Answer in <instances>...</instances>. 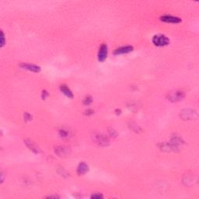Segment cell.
<instances>
[{"label": "cell", "instance_id": "30bf717a", "mask_svg": "<svg viewBox=\"0 0 199 199\" xmlns=\"http://www.w3.org/2000/svg\"><path fill=\"white\" fill-rule=\"evenodd\" d=\"M55 153L59 156H65L69 153V149L65 146H58L55 148Z\"/></svg>", "mask_w": 199, "mask_h": 199}, {"label": "cell", "instance_id": "5bb4252c", "mask_svg": "<svg viewBox=\"0 0 199 199\" xmlns=\"http://www.w3.org/2000/svg\"><path fill=\"white\" fill-rule=\"evenodd\" d=\"M59 135H60V136H61V138H67V137H68V133L67 132V131H65V130L61 129V130H60V131H59Z\"/></svg>", "mask_w": 199, "mask_h": 199}, {"label": "cell", "instance_id": "ac0fdd59", "mask_svg": "<svg viewBox=\"0 0 199 199\" xmlns=\"http://www.w3.org/2000/svg\"><path fill=\"white\" fill-rule=\"evenodd\" d=\"M109 133L110 135H111V136H112V137H116L117 136L116 131H115L114 129H111V131H109Z\"/></svg>", "mask_w": 199, "mask_h": 199}, {"label": "cell", "instance_id": "e0dca14e", "mask_svg": "<svg viewBox=\"0 0 199 199\" xmlns=\"http://www.w3.org/2000/svg\"><path fill=\"white\" fill-rule=\"evenodd\" d=\"M32 117L29 115L28 113H25L24 114V119L25 121H30L31 120Z\"/></svg>", "mask_w": 199, "mask_h": 199}, {"label": "cell", "instance_id": "7a4b0ae2", "mask_svg": "<svg viewBox=\"0 0 199 199\" xmlns=\"http://www.w3.org/2000/svg\"><path fill=\"white\" fill-rule=\"evenodd\" d=\"M93 139L94 140L96 144L99 145V146H105L109 144V139H108L107 137L101 133H94L93 136Z\"/></svg>", "mask_w": 199, "mask_h": 199}, {"label": "cell", "instance_id": "6da1fadb", "mask_svg": "<svg viewBox=\"0 0 199 199\" xmlns=\"http://www.w3.org/2000/svg\"><path fill=\"white\" fill-rule=\"evenodd\" d=\"M153 43L157 47H163L169 45L170 40L167 37L163 34L155 35L152 40Z\"/></svg>", "mask_w": 199, "mask_h": 199}, {"label": "cell", "instance_id": "3957f363", "mask_svg": "<svg viewBox=\"0 0 199 199\" xmlns=\"http://www.w3.org/2000/svg\"><path fill=\"white\" fill-rule=\"evenodd\" d=\"M184 97V93L181 91H178V90H175L171 93H168L167 98L169 100L172 102H177L180 101Z\"/></svg>", "mask_w": 199, "mask_h": 199}, {"label": "cell", "instance_id": "d6986e66", "mask_svg": "<svg viewBox=\"0 0 199 199\" xmlns=\"http://www.w3.org/2000/svg\"><path fill=\"white\" fill-rule=\"evenodd\" d=\"M48 96V92L45 91V90H44V91L42 92V99H46V97H47V96Z\"/></svg>", "mask_w": 199, "mask_h": 199}, {"label": "cell", "instance_id": "7c38bea8", "mask_svg": "<svg viewBox=\"0 0 199 199\" xmlns=\"http://www.w3.org/2000/svg\"><path fill=\"white\" fill-rule=\"evenodd\" d=\"M60 90L64 95L67 96L68 98H73V93L71 90H69L68 86H65V85H62V86H60Z\"/></svg>", "mask_w": 199, "mask_h": 199}, {"label": "cell", "instance_id": "8fae6325", "mask_svg": "<svg viewBox=\"0 0 199 199\" xmlns=\"http://www.w3.org/2000/svg\"><path fill=\"white\" fill-rule=\"evenodd\" d=\"M89 167L85 163H81L79 164L78 167H77V174L79 175H83L88 171Z\"/></svg>", "mask_w": 199, "mask_h": 199}, {"label": "cell", "instance_id": "8992f818", "mask_svg": "<svg viewBox=\"0 0 199 199\" xmlns=\"http://www.w3.org/2000/svg\"><path fill=\"white\" fill-rule=\"evenodd\" d=\"M160 20L162 21L165 22V23H178L181 22V20L179 17H173L170 15H165L160 17Z\"/></svg>", "mask_w": 199, "mask_h": 199}, {"label": "cell", "instance_id": "277c9868", "mask_svg": "<svg viewBox=\"0 0 199 199\" xmlns=\"http://www.w3.org/2000/svg\"><path fill=\"white\" fill-rule=\"evenodd\" d=\"M108 48L107 45L106 44H103L99 48V52H98V61L100 62H103L106 60L107 57Z\"/></svg>", "mask_w": 199, "mask_h": 199}, {"label": "cell", "instance_id": "5b68a950", "mask_svg": "<svg viewBox=\"0 0 199 199\" xmlns=\"http://www.w3.org/2000/svg\"><path fill=\"white\" fill-rule=\"evenodd\" d=\"M25 144L27 145V147L29 148V149L31 150L33 153H34L35 154H39V153H41V149L40 148L37 146V145L36 144L35 142H33L32 140H30V139H27L25 140L24 141Z\"/></svg>", "mask_w": 199, "mask_h": 199}, {"label": "cell", "instance_id": "52a82bcc", "mask_svg": "<svg viewBox=\"0 0 199 199\" xmlns=\"http://www.w3.org/2000/svg\"><path fill=\"white\" fill-rule=\"evenodd\" d=\"M20 66L23 69H27L28 71L33 72H39L41 71V68L37 65H32V64L28 63H22L20 64Z\"/></svg>", "mask_w": 199, "mask_h": 199}, {"label": "cell", "instance_id": "9c48e42d", "mask_svg": "<svg viewBox=\"0 0 199 199\" xmlns=\"http://www.w3.org/2000/svg\"><path fill=\"white\" fill-rule=\"evenodd\" d=\"M194 115H196V112L194 111L193 110H184L181 112V116L183 119L185 120H189V119H192L194 117Z\"/></svg>", "mask_w": 199, "mask_h": 199}, {"label": "cell", "instance_id": "2e32d148", "mask_svg": "<svg viewBox=\"0 0 199 199\" xmlns=\"http://www.w3.org/2000/svg\"><path fill=\"white\" fill-rule=\"evenodd\" d=\"M103 197V195H102L101 194H99V193H96V194H93V195L91 196V198H102Z\"/></svg>", "mask_w": 199, "mask_h": 199}, {"label": "cell", "instance_id": "ba28073f", "mask_svg": "<svg viewBox=\"0 0 199 199\" xmlns=\"http://www.w3.org/2000/svg\"><path fill=\"white\" fill-rule=\"evenodd\" d=\"M133 47L132 46H124L118 48L115 51V55H124V54H128L129 52H132Z\"/></svg>", "mask_w": 199, "mask_h": 199}, {"label": "cell", "instance_id": "4fadbf2b", "mask_svg": "<svg viewBox=\"0 0 199 199\" xmlns=\"http://www.w3.org/2000/svg\"><path fill=\"white\" fill-rule=\"evenodd\" d=\"M92 101H93V99H92V97L91 96H88L85 98L84 102H83V103H84L85 105H90V103H92Z\"/></svg>", "mask_w": 199, "mask_h": 199}, {"label": "cell", "instance_id": "9a60e30c", "mask_svg": "<svg viewBox=\"0 0 199 199\" xmlns=\"http://www.w3.org/2000/svg\"><path fill=\"white\" fill-rule=\"evenodd\" d=\"M5 45V36H4L3 32L1 31V47H3V45Z\"/></svg>", "mask_w": 199, "mask_h": 199}]
</instances>
